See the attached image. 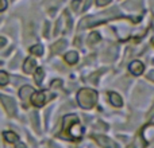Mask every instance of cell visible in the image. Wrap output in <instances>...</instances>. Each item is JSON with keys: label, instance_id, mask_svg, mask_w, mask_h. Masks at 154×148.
I'll list each match as a JSON object with an SVG mask.
<instances>
[{"label": "cell", "instance_id": "cell-23", "mask_svg": "<svg viewBox=\"0 0 154 148\" xmlns=\"http://www.w3.org/2000/svg\"><path fill=\"white\" fill-rule=\"evenodd\" d=\"M128 148H134V147H128Z\"/></svg>", "mask_w": 154, "mask_h": 148}, {"label": "cell", "instance_id": "cell-1", "mask_svg": "<svg viewBox=\"0 0 154 148\" xmlns=\"http://www.w3.org/2000/svg\"><path fill=\"white\" fill-rule=\"evenodd\" d=\"M97 101V93L92 89H81L77 93V102L80 104V106L84 109H89Z\"/></svg>", "mask_w": 154, "mask_h": 148}, {"label": "cell", "instance_id": "cell-3", "mask_svg": "<svg viewBox=\"0 0 154 148\" xmlns=\"http://www.w3.org/2000/svg\"><path fill=\"white\" fill-rule=\"evenodd\" d=\"M31 102L35 106H43L46 102V93L45 92H34L31 94Z\"/></svg>", "mask_w": 154, "mask_h": 148}, {"label": "cell", "instance_id": "cell-17", "mask_svg": "<svg viewBox=\"0 0 154 148\" xmlns=\"http://www.w3.org/2000/svg\"><path fill=\"white\" fill-rule=\"evenodd\" d=\"M109 1H111V0H96V3H97L99 7H104V5H107Z\"/></svg>", "mask_w": 154, "mask_h": 148}, {"label": "cell", "instance_id": "cell-9", "mask_svg": "<svg viewBox=\"0 0 154 148\" xmlns=\"http://www.w3.org/2000/svg\"><path fill=\"white\" fill-rule=\"evenodd\" d=\"M65 61L69 65H75L77 61H79V54L76 51H69V53L65 54Z\"/></svg>", "mask_w": 154, "mask_h": 148}, {"label": "cell", "instance_id": "cell-19", "mask_svg": "<svg viewBox=\"0 0 154 148\" xmlns=\"http://www.w3.org/2000/svg\"><path fill=\"white\" fill-rule=\"evenodd\" d=\"M7 8V1L5 0H0V11H4Z\"/></svg>", "mask_w": 154, "mask_h": 148}, {"label": "cell", "instance_id": "cell-13", "mask_svg": "<svg viewBox=\"0 0 154 148\" xmlns=\"http://www.w3.org/2000/svg\"><path fill=\"white\" fill-rule=\"evenodd\" d=\"M45 72H43L42 67H39V69H37V72H35V75H34V79H35V84L41 85V82H42L43 77H45V74H43Z\"/></svg>", "mask_w": 154, "mask_h": 148}, {"label": "cell", "instance_id": "cell-4", "mask_svg": "<svg viewBox=\"0 0 154 148\" xmlns=\"http://www.w3.org/2000/svg\"><path fill=\"white\" fill-rule=\"evenodd\" d=\"M95 140L97 141V144L103 148H114V143H112L111 139L106 138V136H100V135H96L95 136Z\"/></svg>", "mask_w": 154, "mask_h": 148}, {"label": "cell", "instance_id": "cell-11", "mask_svg": "<svg viewBox=\"0 0 154 148\" xmlns=\"http://www.w3.org/2000/svg\"><path fill=\"white\" fill-rule=\"evenodd\" d=\"M97 42H100V34L95 31V32H92V34L88 37V45L93 46V45H96Z\"/></svg>", "mask_w": 154, "mask_h": 148}, {"label": "cell", "instance_id": "cell-14", "mask_svg": "<svg viewBox=\"0 0 154 148\" xmlns=\"http://www.w3.org/2000/svg\"><path fill=\"white\" fill-rule=\"evenodd\" d=\"M30 51H31L32 54H35V55H42L43 54V47L41 45H35V46H32L31 49H30Z\"/></svg>", "mask_w": 154, "mask_h": 148}, {"label": "cell", "instance_id": "cell-2", "mask_svg": "<svg viewBox=\"0 0 154 148\" xmlns=\"http://www.w3.org/2000/svg\"><path fill=\"white\" fill-rule=\"evenodd\" d=\"M0 101L3 102L5 111H7V113L10 114V116H14V114L16 113V104H15V101H14V98L8 97V96L0 94Z\"/></svg>", "mask_w": 154, "mask_h": 148}, {"label": "cell", "instance_id": "cell-16", "mask_svg": "<svg viewBox=\"0 0 154 148\" xmlns=\"http://www.w3.org/2000/svg\"><path fill=\"white\" fill-rule=\"evenodd\" d=\"M82 0H73L72 1V10L73 11H79L80 10V5H81Z\"/></svg>", "mask_w": 154, "mask_h": 148}, {"label": "cell", "instance_id": "cell-18", "mask_svg": "<svg viewBox=\"0 0 154 148\" xmlns=\"http://www.w3.org/2000/svg\"><path fill=\"white\" fill-rule=\"evenodd\" d=\"M61 84H62L61 79H57V81L51 82V86H53V87H60V86H61Z\"/></svg>", "mask_w": 154, "mask_h": 148}, {"label": "cell", "instance_id": "cell-15", "mask_svg": "<svg viewBox=\"0 0 154 148\" xmlns=\"http://www.w3.org/2000/svg\"><path fill=\"white\" fill-rule=\"evenodd\" d=\"M8 81H10V78H8V74L5 72H0V85H7Z\"/></svg>", "mask_w": 154, "mask_h": 148}, {"label": "cell", "instance_id": "cell-8", "mask_svg": "<svg viewBox=\"0 0 154 148\" xmlns=\"http://www.w3.org/2000/svg\"><path fill=\"white\" fill-rule=\"evenodd\" d=\"M32 93H34V89H32L31 86H24V87H22V89L19 90V96H20L22 100H27Z\"/></svg>", "mask_w": 154, "mask_h": 148}, {"label": "cell", "instance_id": "cell-12", "mask_svg": "<svg viewBox=\"0 0 154 148\" xmlns=\"http://www.w3.org/2000/svg\"><path fill=\"white\" fill-rule=\"evenodd\" d=\"M3 136H4V139L8 141V143H16L18 140V135L14 132H4L3 133Z\"/></svg>", "mask_w": 154, "mask_h": 148}, {"label": "cell", "instance_id": "cell-5", "mask_svg": "<svg viewBox=\"0 0 154 148\" xmlns=\"http://www.w3.org/2000/svg\"><path fill=\"white\" fill-rule=\"evenodd\" d=\"M128 69H130V72L134 74V75H139V74H142V72H143L145 66L142 62L139 61H133L130 64V66H128Z\"/></svg>", "mask_w": 154, "mask_h": 148}, {"label": "cell", "instance_id": "cell-21", "mask_svg": "<svg viewBox=\"0 0 154 148\" xmlns=\"http://www.w3.org/2000/svg\"><path fill=\"white\" fill-rule=\"evenodd\" d=\"M4 45H5V39L3 37H0V49H2Z\"/></svg>", "mask_w": 154, "mask_h": 148}, {"label": "cell", "instance_id": "cell-10", "mask_svg": "<svg viewBox=\"0 0 154 148\" xmlns=\"http://www.w3.org/2000/svg\"><path fill=\"white\" fill-rule=\"evenodd\" d=\"M65 47H66V40L61 39V40H58L57 43H54L53 47H51V50H53L54 53H60V51H62Z\"/></svg>", "mask_w": 154, "mask_h": 148}, {"label": "cell", "instance_id": "cell-22", "mask_svg": "<svg viewBox=\"0 0 154 148\" xmlns=\"http://www.w3.org/2000/svg\"><path fill=\"white\" fill-rule=\"evenodd\" d=\"M147 78H149V79H153V72H150V73H149V75H147Z\"/></svg>", "mask_w": 154, "mask_h": 148}, {"label": "cell", "instance_id": "cell-20", "mask_svg": "<svg viewBox=\"0 0 154 148\" xmlns=\"http://www.w3.org/2000/svg\"><path fill=\"white\" fill-rule=\"evenodd\" d=\"M15 144H16V148H27V147H26V146H24V144H23V143H20V141H16V143H15Z\"/></svg>", "mask_w": 154, "mask_h": 148}, {"label": "cell", "instance_id": "cell-7", "mask_svg": "<svg viewBox=\"0 0 154 148\" xmlns=\"http://www.w3.org/2000/svg\"><path fill=\"white\" fill-rule=\"evenodd\" d=\"M108 96H109V102H111L114 106L119 108V106H122V105H123V100H122V97H120V96L118 94V93H115V92H109V93H108Z\"/></svg>", "mask_w": 154, "mask_h": 148}, {"label": "cell", "instance_id": "cell-6", "mask_svg": "<svg viewBox=\"0 0 154 148\" xmlns=\"http://www.w3.org/2000/svg\"><path fill=\"white\" fill-rule=\"evenodd\" d=\"M35 59L32 58V57H29V58L24 61V65H23V72L27 73V74H31L32 72H34L35 69Z\"/></svg>", "mask_w": 154, "mask_h": 148}, {"label": "cell", "instance_id": "cell-24", "mask_svg": "<svg viewBox=\"0 0 154 148\" xmlns=\"http://www.w3.org/2000/svg\"><path fill=\"white\" fill-rule=\"evenodd\" d=\"M0 65H2V62H0Z\"/></svg>", "mask_w": 154, "mask_h": 148}]
</instances>
